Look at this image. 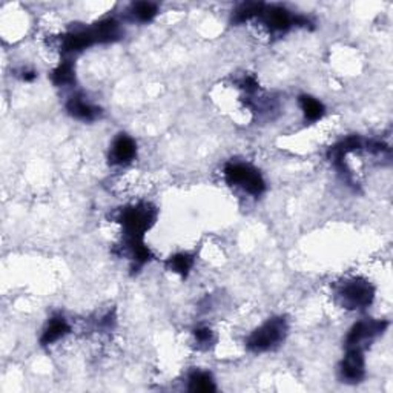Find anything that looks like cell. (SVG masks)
Wrapping results in <instances>:
<instances>
[{
    "mask_svg": "<svg viewBox=\"0 0 393 393\" xmlns=\"http://www.w3.org/2000/svg\"><path fill=\"white\" fill-rule=\"evenodd\" d=\"M133 15L137 17L140 22H149L153 20L157 15V5L151 2H139L133 6Z\"/></svg>",
    "mask_w": 393,
    "mask_h": 393,
    "instance_id": "cell-15",
    "label": "cell"
},
{
    "mask_svg": "<svg viewBox=\"0 0 393 393\" xmlns=\"http://www.w3.org/2000/svg\"><path fill=\"white\" fill-rule=\"evenodd\" d=\"M189 390L198 393H209L215 390V383L206 372H195L189 378Z\"/></svg>",
    "mask_w": 393,
    "mask_h": 393,
    "instance_id": "cell-12",
    "label": "cell"
},
{
    "mask_svg": "<svg viewBox=\"0 0 393 393\" xmlns=\"http://www.w3.org/2000/svg\"><path fill=\"white\" fill-rule=\"evenodd\" d=\"M341 376L346 379V383H360L364 378V356L361 349H347V355L341 363Z\"/></svg>",
    "mask_w": 393,
    "mask_h": 393,
    "instance_id": "cell-7",
    "label": "cell"
},
{
    "mask_svg": "<svg viewBox=\"0 0 393 393\" xmlns=\"http://www.w3.org/2000/svg\"><path fill=\"white\" fill-rule=\"evenodd\" d=\"M375 291L370 282L361 278L346 281L338 291L341 305L347 309H364L374 301Z\"/></svg>",
    "mask_w": 393,
    "mask_h": 393,
    "instance_id": "cell-4",
    "label": "cell"
},
{
    "mask_svg": "<svg viewBox=\"0 0 393 393\" xmlns=\"http://www.w3.org/2000/svg\"><path fill=\"white\" fill-rule=\"evenodd\" d=\"M66 109L75 119L80 120H95L100 114V109L93 106L91 103H88L86 100H84V97L80 95H75V97H71L66 103Z\"/></svg>",
    "mask_w": 393,
    "mask_h": 393,
    "instance_id": "cell-9",
    "label": "cell"
},
{
    "mask_svg": "<svg viewBox=\"0 0 393 393\" xmlns=\"http://www.w3.org/2000/svg\"><path fill=\"white\" fill-rule=\"evenodd\" d=\"M263 19V22L269 26V28L274 30V31H286L291 28L292 25H306L307 20L303 19V17H294L291 16V12H289L286 8H282V6H263V10H261L260 16Z\"/></svg>",
    "mask_w": 393,
    "mask_h": 393,
    "instance_id": "cell-5",
    "label": "cell"
},
{
    "mask_svg": "<svg viewBox=\"0 0 393 393\" xmlns=\"http://www.w3.org/2000/svg\"><path fill=\"white\" fill-rule=\"evenodd\" d=\"M287 332V324L285 318H272L263 326L258 327L247 340V347L255 354L267 352L285 340Z\"/></svg>",
    "mask_w": 393,
    "mask_h": 393,
    "instance_id": "cell-3",
    "label": "cell"
},
{
    "mask_svg": "<svg viewBox=\"0 0 393 393\" xmlns=\"http://www.w3.org/2000/svg\"><path fill=\"white\" fill-rule=\"evenodd\" d=\"M70 324L66 323L64 316H54V318L48 324V327L45 329V332L42 335V344L48 346V344H52L59 341L60 338H64L68 332H70Z\"/></svg>",
    "mask_w": 393,
    "mask_h": 393,
    "instance_id": "cell-10",
    "label": "cell"
},
{
    "mask_svg": "<svg viewBox=\"0 0 393 393\" xmlns=\"http://www.w3.org/2000/svg\"><path fill=\"white\" fill-rule=\"evenodd\" d=\"M195 340L198 344H202V346H211L213 343V334L211 329H197L195 330Z\"/></svg>",
    "mask_w": 393,
    "mask_h": 393,
    "instance_id": "cell-16",
    "label": "cell"
},
{
    "mask_svg": "<svg viewBox=\"0 0 393 393\" xmlns=\"http://www.w3.org/2000/svg\"><path fill=\"white\" fill-rule=\"evenodd\" d=\"M300 105H301V109H303V113H305L307 122L320 120L324 114L323 103L314 97H310V95H301Z\"/></svg>",
    "mask_w": 393,
    "mask_h": 393,
    "instance_id": "cell-11",
    "label": "cell"
},
{
    "mask_svg": "<svg viewBox=\"0 0 393 393\" xmlns=\"http://www.w3.org/2000/svg\"><path fill=\"white\" fill-rule=\"evenodd\" d=\"M192 265H194V258L189 253H178L175 257H171L168 261V266L172 272H177L186 277L189 274Z\"/></svg>",
    "mask_w": 393,
    "mask_h": 393,
    "instance_id": "cell-13",
    "label": "cell"
},
{
    "mask_svg": "<svg viewBox=\"0 0 393 393\" xmlns=\"http://www.w3.org/2000/svg\"><path fill=\"white\" fill-rule=\"evenodd\" d=\"M155 222V209L149 204H139L123 209L120 213V223L126 233L128 243L143 241V236Z\"/></svg>",
    "mask_w": 393,
    "mask_h": 393,
    "instance_id": "cell-1",
    "label": "cell"
},
{
    "mask_svg": "<svg viewBox=\"0 0 393 393\" xmlns=\"http://www.w3.org/2000/svg\"><path fill=\"white\" fill-rule=\"evenodd\" d=\"M52 82L56 85H70L74 82V68L71 64H61L59 68H56L52 73Z\"/></svg>",
    "mask_w": 393,
    "mask_h": 393,
    "instance_id": "cell-14",
    "label": "cell"
},
{
    "mask_svg": "<svg viewBox=\"0 0 393 393\" xmlns=\"http://www.w3.org/2000/svg\"><path fill=\"white\" fill-rule=\"evenodd\" d=\"M226 182L231 186H238L247 194L261 195L266 189V183L260 172L245 163H231L224 169Z\"/></svg>",
    "mask_w": 393,
    "mask_h": 393,
    "instance_id": "cell-2",
    "label": "cell"
},
{
    "mask_svg": "<svg viewBox=\"0 0 393 393\" xmlns=\"http://www.w3.org/2000/svg\"><path fill=\"white\" fill-rule=\"evenodd\" d=\"M137 146L135 142L131 137L120 134L113 143L111 154H109V162L113 164H126L135 157Z\"/></svg>",
    "mask_w": 393,
    "mask_h": 393,
    "instance_id": "cell-8",
    "label": "cell"
},
{
    "mask_svg": "<svg viewBox=\"0 0 393 393\" xmlns=\"http://www.w3.org/2000/svg\"><path fill=\"white\" fill-rule=\"evenodd\" d=\"M387 327V323L385 321H360L356 323L354 327L350 329V332L346 338V346L349 347H358L361 349V344L372 340L376 335L383 334L384 329Z\"/></svg>",
    "mask_w": 393,
    "mask_h": 393,
    "instance_id": "cell-6",
    "label": "cell"
}]
</instances>
